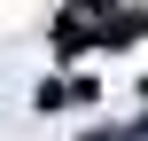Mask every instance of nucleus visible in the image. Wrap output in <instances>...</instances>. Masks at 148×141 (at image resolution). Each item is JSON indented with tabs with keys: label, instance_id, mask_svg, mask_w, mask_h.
I'll use <instances>...</instances> for the list:
<instances>
[]
</instances>
